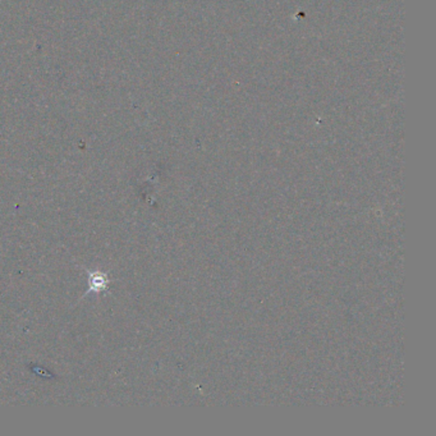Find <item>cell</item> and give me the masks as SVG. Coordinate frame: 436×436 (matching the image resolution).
<instances>
[{"label":"cell","instance_id":"obj_1","mask_svg":"<svg viewBox=\"0 0 436 436\" xmlns=\"http://www.w3.org/2000/svg\"><path fill=\"white\" fill-rule=\"evenodd\" d=\"M90 285H91V291H95V292L105 289L107 285V276L91 273L90 274Z\"/></svg>","mask_w":436,"mask_h":436}]
</instances>
